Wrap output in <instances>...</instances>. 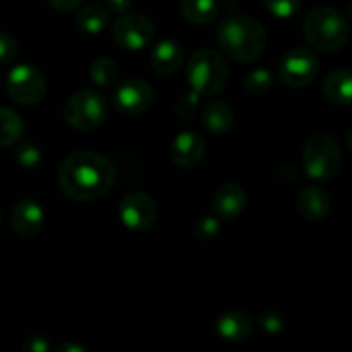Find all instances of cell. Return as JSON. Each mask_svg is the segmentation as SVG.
Here are the masks:
<instances>
[{
  "mask_svg": "<svg viewBox=\"0 0 352 352\" xmlns=\"http://www.w3.org/2000/svg\"><path fill=\"white\" fill-rule=\"evenodd\" d=\"M119 219L126 229L133 232H146L157 220V205L146 192L133 191L120 201Z\"/></svg>",
  "mask_w": 352,
  "mask_h": 352,
  "instance_id": "30bf717a",
  "label": "cell"
},
{
  "mask_svg": "<svg viewBox=\"0 0 352 352\" xmlns=\"http://www.w3.org/2000/svg\"><path fill=\"white\" fill-rule=\"evenodd\" d=\"M320 71L318 57L308 48H292L278 62V78L289 88H306Z\"/></svg>",
  "mask_w": 352,
  "mask_h": 352,
  "instance_id": "ba28073f",
  "label": "cell"
},
{
  "mask_svg": "<svg viewBox=\"0 0 352 352\" xmlns=\"http://www.w3.org/2000/svg\"><path fill=\"white\" fill-rule=\"evenodd\" d=\"M184 62V50L174 38H164L153 47L150 54V64L160 76H172Z\"/></svg>",
  "mask_w": 352,
  "mask_h": 352,
  "instance_id": "2e32d148",
  "label": "cell"
},
{
  "mask_svg": "<svg viewBox=\"0 0 352 352\" xmlns=\"http://www.w3.org/2000/svg\"><path fill=\"white\" fill-rule=\"evenodd\" d=\"M272 74L267 69H254L244 79V89L251 96H265L272 89Z\"/></svg>",
  "mask_w": 352,
  "mask_h": 352,
  "instance_id": "cb8c5ba5",
  "label": "cell"
},
{
  "mask_svg": "<svg viewBox=\"0 0 352 352\" xmlns=\"http://www.w3.org/2000/svg\"><path fill=\"white\" fill-rule=\"evenodd\" d=\"M181 14L186 21L198 26H205L219 16V6L215 0H182Z\"/></svg>",
  "mask_w": 352,
  "mask_h": 352,
  "instance_id": "44dd1931",
  "label": "cell"
},
{
  "mask_svg": "<svg viewBox=\"0 0 352 352\" xmlns=\"http://www.w3.org/2000/svg\"><path fill=\"white\" fill-rule=\"evenodd\" d=\"M116 167L96 151H76L60 164L57 172L58 188L74 201H95L116 182Z\"/></svg>",
  "mask_w": 352,
  "mask_h": 352,
  "instance_id": "6da1fadb",
  "label": "cell"
},
{
  "mask_svg": "<svg viewBox=\"0 0 352 352\" xmlns=\"http://www.w3.org/2000/svg\"><path fill=\"white\" fill-rule=\"evenodd\" d=\"M322 93L332 105L347 107L352 100V74L347 67L336 69L325 78Z\"/></svg>",
  "mask_w": 352,
  "mask_h": 352,
  "instance_id": "ac0fdd59",
  "label": "cell"
},
{
  "mask_svg": "<svg viewBox=\"0 0 352 352\" xmlns=\"http://www.w3.org/2000/svg\"><path fill=\"white\" fill-rule=\"evenodd\" d=\"M110 12L100 3H88L76 14V26L88 34H98L109 26Z\"/></svg>",
  "mask_w": 352,
  "mask_h": 352,
  "instance_id": "ffe728a7",
  "label": "cell"
},
{
  "mask_svg": "<svg viewBox=\"0 0 352 352\" xmlns=\"http://www.w3.org/2000/svg\"><path fill=\"white\" fill-rule=\"evenodd\" d=\"M205 140L195 131H182L172 140L170 158L177 167L195 168L205 158Z\"/></svg>",
  "mask_w": 352,
  "mask_h": 352,
  "instance_id": "7c38bea8",
  "label": "cell"
},
{
  "mask_svg": "<svg viewBox=\"0 0 352 352\" xmlns=\"http://www.w3.org/2000/svg\"><path fill=\"white\" fill-rule=\"evenodd\" d=\"M19 54V43L10 33H0V65L12 64Z\"/></svg>",
  "mask_w": 352,
  "mask_h": 352,
  "instance_id": "f1b7e54d",
  "label": "cell"
},
{
  "mask_svg": "<svg viewBox=\"0 0 352 352\" xmlns=\"http://www.w3.org/2000/svg\"><path fill=\"white\" fill-rule=\"evenodd\" d=\"M342 165V151L330 134H315L302 150V167L308 177L315 181H329L336 177Z\"/></svg>",
  "mask_w": 352,
  "mask_h": 352,
  "instance_id": "5b68a950",
  "label": "cell"
},
{
  "mask_svg": "<svg viewBox=\"0 0 352 352\" xmlns=\"http://www.w3.org/2000/svg\"><path fill=\"white\" fill-rule=\"evenodd\" d=\"M109 113L105 96L95 89L72 93L64 105V119L78 131H93L102 126Z\"/></svg>",
  "mask_w": 352,
  "mask_h": 352,
  "instance_id": "8992f818",
  "label": "cell"
},
{
  "mask_svg": "<svg viewBox=\"0 0 352 352\" xmlns=\"http://www.w3.org/2000/svg\"><path fill=\"white\" fill-rule=\"evenodd\" d=\"M253 318L248 313L239 311V309L222 313L215 322L217 336L230 344H241L248 340L253 333Z\"/></svg>",
  "mask_w": 352,
  "mask_h": 352,
  "instance_id": "9a60e30c",
  "label": "cell"
},
{
  "mask_svg": "<svg viewBox=\"0 0 352 352\" xmlns=\"http://www.w3.org/2000/svg\"><path fill=\"white\" fill-rule=\"evenodd\" d=\"M306 41L318 52H337L349 41L351 28L346 17L330 6H318L302 24Z\"/></svg>",
  "mask_w": 352,
  "mask_h": 352,
  "instance_id": "3957f363",
  "label": "cell"
},
{
  "mask_svg": "<svg viewBox=\"0 0 352 352\" xmlns=\"http://www.w3.org/2000/svg\"><path fill=\"white\" fill-rule=\"evenodd\" d=\"M48 6L55 10H60V12H67V10L76 9L82 0H47Z\"/></svg>",
  "mask_w": 352,
  "mask_h": 352,
  "instance_id": "1f68e13d",
  "label": "cell"
},
{
  "mask_svg": "<svg viewBox=\"0 0 352 352\" xmlns=\"http://www.w3.org/2000/svg\"><path fill=\"white\" fill-rule=\"evenodd\" d=\"M258 325L263 330L265 333H270V336H275V333H280L284 330V320H282L280 315L274 311H263L258 316Z\"/></svg>",
  "mask_w": 352,
  "mask_h": 352,
  "instance_id": "f546056e",
  "label": "cell"
},
{
  "mask_svg": "<svg viewBox=\"0 0 352 352\" xmlns=\"http://www.w3.org/2000/svg\"><path fill=\"white\" fill-rule=\"evenodd\" d=\"M23 352H52L50 340L40 333H33L23 342Z\"/></svg>",
  "mask_w": 352,
  "mask_h": 352,
  "instance_id": "4dcf8cb0",
  "label": "cell"
},
{
  "mask_svg": "<svg viewBox=\"0 0 352 352\" xmlns=\"http://www.w3.org/2000/svg\"><path fill=\"white\" fill-rule=\"evenodd\" d=\"M263 3L268 12L278 19H289L301 7V0H263Z\"/></svg>",
  "mask_w": 352,
  "mask_h": 352,
  "instance_id": "484cf974",
  "label": "cell"
},
{
  "mask_svg": "<svg viewBox=\"0 0 352 352\" xmlns=\"http://www.w3.org/2000/svg\"><path fill=\"white\" fill-rule=\"evenodd\" d=\"M14 157H16V162L21 167L33 168L41 164V150L36 144L30 143V141L19 144V146L16 148V151H14Z\"/></svg>",
  "mask_w": 352,
  "mask_h": 352,
  "instance_id": "d4e9b609",
  "label": "cell"
},
{
  "mask_svg": "<svg viewBox=\"0 0 352 352\" xmlns=\"http://www.w3.org/2000/svg\"><path fill=\"white\" fill-rule=\"evenodd\" d=\"M220 230V222L217 217L212 215H205L199 217L198 220L195 222V227H192V232L198 239L201 241H210L219 234Z\"/></svg>",
  "mask_w": 352,
  "mask_h": 352,
  "instance_id": "4316f807",
  "label": "cell"
},
{
  "mask_svg": "<svg viewBox=\"0 0 352 352\" xmlns=\"http://www.w3.org/2000/svg\"><path fill=\"white\" fill-rule=\"evenodd\" d=\"M199 107V96L196 93H184L181 98L177 100V107H175V113H177L179 119L182 122H188L195 117V113L198 112Z\"/></svg>",
  "mask_w": 352,
  "mask_h": 352,
  "instance_id": "83f0119b",
  "label": "cell"
},
{
  "mask_svg": "<svg viewBox=\"0 0 352 352\" xmlns=\"http://www.w3.org/2000/svg\"><path fill=\"white\" fill-rule=\"evenodd\" d=\"M296 208L308 222H320L330 212V196L318 186H306L296 196Z\"/></svg>",
  "mask_w": 352,
  "mask_h": 352,
  "instance_id": "e0dca14e",
  "label": "cell"
},
{
  "mask_svg": "<svg viewBox=\"0 0 352 352\" xmlns=\"http://www.w3.org/2000/svg\"><path fill=\"white\" fill-rule=\"evenodd\" d=\"M88 76L96 86L109 88V86L116 85L117 79H119V65L110 57H96L89 64Z\"/></svg>",
  "mask_w": 352,
  "mask_h": 352,
  "instance_id": "603a6c76",
  "label": "cell"
},
{
  "mask_svg": "<svg viewBox=\"0 0 352 352\" xmlns=\"http://www.w3.org/2000/svg\"><path fill=\"white\" fill-rule=\"evenodd\" d=\"M201 122L210 133L226 134L234 126V112L227 103L220 102V100H213V102L203 105Z\"/></svg>",
  "mask_w": 352,
  "mask_h": 352,
  "instance_id": "d6986e66",
  "label": "cell"
},
{
  "mask_svg": "<svg viewBox=\"0 0 352 352\" xmlns=\"http://www.w3.org/2000/svg\"><path fill=\"white\" fill-rule=\"evenodd\" d=\"M212 205L217 219L236 220L246 208V191L236 182H226L215 191Z\"/></svg>",
  "mask_w": 352,
  "mask_h": 352,
  "instance_id": "5bb4252c",
  "label": "cell"
},
{
  "mask_svg": "<svg viewBox=\"0 0 352 352\" xmlns=\"http://www.w3.org/2000/svg\"><path fill=\"white\" fill-rule=\"evenodd\" d=\"M24 133V122L17 112L7 107H0V146L17 143Z\"/></svg>",
  "mask_w": 352,
  "mask_h": 352,
  "instance_id": "7402d4cb",
  "label": "cell"
},
{
  "mask_svg": "<svg viewBox=\"0 0 352 352\" xmlns=\"http://www.w3.org/2000/svg\"><path fill=\"white\" fill-rule=\"evenodd\" d=\"M7 93L17 105H36L47 95V79L36 65L19 64L7 76Z\"/></svg>",
  "mask_w": 352,
  "mask_h": 352,
  "instance_id": "52a82bcc",
  "label": "cell"
},
{
  "mask_svg": "<svg viewBox=\"0 0 352 352\" xmlns=\"http://www.w3.org/2000/svg\"><path fill=\"white\" fill-rule=\"evenodd\" d=\"M133 6V0H107V10H112L116 14H127V10Z\"/></svg>",
  "mask_w": 352,
  "mask_h": 352,
  "instance_id": "d6a6232c",
  "label": "cell"
},
{
  "mask_svg": "<svg viewBox=\"0 0 352 352\" xmlns=\"http://www.w3.org/2000/svg\"><path fill=\"white\" fill-rule=\"evenodd\" d=\"M217 40L227 57L237 62H251L263 54L267 47V31L260 21L236 14L220 21Z\"/></svg>",
  "mask_w": 352,
  "mask_h": 352,
  "instance_id": "7a4b0ae2",
  "label": "cell"
},
{
  "mask_svg": "<svg viewBox=\"0 0 352 352\" xmlns=\"http://www.w3.org/2000/svg\"><path fill=\"white\" fill-rule=\"evenodd\" d=\"M52 352H86V349L81 346V344L62 342V344H58L55 349H52Z\"/></svg>",
  "mask_w": 352,
  "mask_h": 352,
  "instance_id": "836d02e7",
  "label": "cell"
},
{
  "mask_svg": "<svg viewBox=\"0 0 352 352\" xmlns=\"http://www.w3.org/2000/svg\"><path fill=\"white\" fill-rule=\"evenodd\" d=\"M45 222V212L40 203L33 199H21L12 206L10 226L17 236L33 237L41 230Z\"/></svg>",
  "mask_w": 352,
  "mask_h": 352,
  "instance_id": "4fadbf2b",
  "label": "cell"
},
{
  "mask_svg": "<svg viewBox=\"0 0 352 352\" xmlns=\"http://www.w3.org/2000/svg\"><path fill=\"white\" fill-rule=\"evenodd\" d=\"M0 223H2V212H0Z\"/></svg>",
  "mask_w": 352,
  "mask_h": 352,
  "instance_id": "e575fe53",
  "label": "cell"
},
{
  "mask_svg": "<svg viewBox=\"0 0 352 352\" xmlns=\"http://www.w3.org/2000/svg\"><path fill=\"white\" fill-rule=\"evenodd\" d=\"M116 107L126 116H141L148 112L153 103V89L146 81L140 78L122 81L116 89L113 95Z\"/></svg>",
  "mask_w": 352,
  "mask_h": 352,
  "instance_id": "8fae6325",
  "label": "cell"
},
{
  "mask_svg": "<svg viewBox=\"0 0 352 352\" xmlns=\"http://www.w3.org/2000/svg\"><path fill=\"white\" fill-rule=\"evenodd\" d=\"M112 36L124 50L140 52L153 41L155 24L144 14H122L113 23Z\"/></svg>",
  "mask_w": 352,
  "mask_h": 352,
  "instance_id": "9c48e42d",
  "label": "cell"
},
{
  "mask_svg": "<svg viewBox=\"0 0 352 352\" xmlns=\"http://www.w3.org/2000/svg\"><path fill=\"white\" fill-rule=\"evenodd\" d=\"M229 74L226 58L212 48L196 50L186 67V79L191 91L198 96H212L222 91L229 81Z\"/></svg>",
  "mask_w": 352,
  "mask_h": 352,
  "instance_id": "277c9868",
  "label": "cell"
}]
</instances>
